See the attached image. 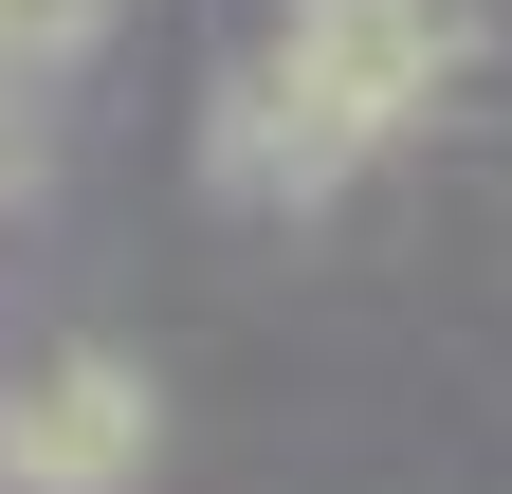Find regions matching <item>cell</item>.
I'll list each match as a JSON object with an SVG mask.
<instances>
[{
    "label": "cell",
    "instance_id": "6da1fadb",
    "mask_svg": "<svg viewBox=\"0 0 512 494\" xmlns=\"http://www.w3.org/2000/svg\"><path fill=\"white\" fill-rule=\"evenodd\" d=\"M476 55V0H275V37L220 74L202 147L238 202H330L366 147H403Z\"/></svg>",
    "mask_w": 512,
    "mask_h": 494
},
{
    "label": "cell",
    "instance_id": "7a4b0ae2",
    "mask_svg": "<svg viewBox=\"0 0 512 494\" xmlns=\"http://www.w3.org/2000/svg\"><path fill=\"white\" fill-rule=\"evenodd\" d=\"M165 440V403H147V366L128 348H55L19 403H0V494H128Z\"/></svg>",
    "mask_w": 512,
    "mask_h": 494
},
{
    "label": "cell",
    "instance_id": "3957f363",
    "mask_svg": "<svg viewBox=\"0 0 512 494\" xmlns=\"http://www.w3.org/2000/svg\"><path fill=\"white\" fill-rule=\"evenodd\" d=\"M92 37H110V0H0V74H37V92L74 74Z\"/></svg>",
    "mask_w": 512,
    "mask_h": 494
},
{
    "label": "cell",
    "instance_id": "277c9868",
    "mask_svg": "<svg viewBox=\"0 0 512 494\" xmlns=\"http://www.w3.org/2000/svg\"><path fill=\"white\" fill-rule=\"evenodd\" d=\"M0 202H37V74H0Z\"/></svg>",
    "mask_w": 512,
    "mask_h": 494
}]
</instances>
